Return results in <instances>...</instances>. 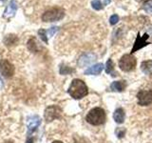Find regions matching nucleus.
I'll return each mask as SVG.
<instances>
[{"label": "nucleus", "mask_w": 152, "mask_h": 143, "mask_svg": "<svg viewBox=\"0 0 152 143\" xmlns=\"http://www.w3.org/2000/svg\"><path fill=\"white\" fill-rule=\"evenodd\" d=\"M68 92L74 99H81L88 94V89L83 80L76 78L72 80Z\"/></svg>", "instance_id": "nucleus-1"}, {"label": "nucleus", "mask_w": 152, "mask_h": 143, "mask_svg": "<svg viewBox=\"0 0 152 143\" xmlns=\"http://www.w3.org/2000/svg\"><path fill=\"white\" fill-rule=\"evenodd\" d=\"M86 120L89 124H91L93 126H99L102 125L106 121V112L102 108H93L90 110L88 114L86 116Z\"/></svg>", "instance_id": "nucleus-2"}, {"label": "nucleus", "mask_w": 152, "mask_h": 143, "mask_svg": "<svg viewBox=\"0 0 152 143\" xmlns=\"http://www.w3.org/2000/svg\"><path fill=\"white\" fill-rule=\"evenodd\" d=\"M65 16V11L62 8L54 7L46 11L42 15V20L44 22H55L59 21Z\"/></svg>", "instance_id": "nucleus-3"}, {"label": "nucleus", "mask_w": 152, "mask_h": 143, "mask_svg": "<svg viewBox=\"0 0 152 143\" xmlns=\"http://www.w3.org/2000/svg\"><path fill=\"white\" fill-rule=\"evenodd\" d=\"M137 64L136 57L132 54H126L124 55L120 60H119V68L123 72H131L135 69Z\"/></svg>", "instance_id": "nucleus-4"}, {"label": "nucleus", "mask_w": 152, "mask_h": 143, "mask_svg": "<svg viewBox=\"0 0 152 143\" xmlns=\"http://www.w3.org/2000/svg\"><path fill=\"white\" fill-rule=\"evenodd\" d=\"M138 104L140 106H148L152 104V90H141L137 94Z\"/></svg>", "instance_id": "nucleus-5"}, {"label": "nucleus", "mask_w": 152, "mask_h": 143, "mask_svg": "<svg viewBox=\"0 0 152 143\" xmlns=\"http://www.w3.org/2000/svg\"><path fill=\"white\" fill-rule=\"evenodd\" d=\"M148 37H149L148 33H145L144 35L141 36L140 32H138L137 37H136V40L134 42V46H133L132 50H131V54L133 55L135 52L139 51V50L142 49V48H144V47L147 46L148 44H150V43L147 42V39H148Z\"/></svg>", "instance_id": "nucleus-6"}, {"label": "nucleus", "mask_w": 152, "mask_h": 143, "mask_svg": "<svg viewBox=\"0 0 152 143\" xmlns=\"http://www.w3.org/2000/svg\"><path fill=\"white\" fill-rule=\"evenodd\" d=\"M62 110L58 106H50L45 111V118L47 122H50L55 118H59L61 116Z\"/></svg>", "instance_id": "nucleus-7"}, {"label": "nucleus", "mask_w": 152, "mask_h": 143, "mask_svg": "<svg viewBox=\"0 0 152 143\" xmlns=\"http://www.w3.org/2000/svg\"><path fill=\"white\" fill-rule=\"evenodd\" d=\"M0 72L5 77H12L14 74V67L7 59L0 61Z\"/></svg>", "instance_id": "nucleus-8"}, {"label": "nucleus", "mask_w": 152, "mask_h": 143, "mask_svg": "<svg viewBox=\"0 0 152 143\" xmlns=\"http://www.w3.org/2000/svg\"><path fill=\"white\" fill-rule=\"evenodd\" d=\"M97 56L95 54H92V52H88V54H84L83 55L80 56V58L78 59V65L80 67H87L88 65H90L96 60Z\"/></svg>", "instance_id": "nucleus-9"}, {"label": "nucleus", "mask_w": 152, "mask_h": 143, "mask_svg": "<svg viewBox=\"0 0 152 143\" xmlns=\"http://www.w3.org/2000/svg\"><path fill=\"white\" fill-rule=\"evenodd\" d=\"M40 123H41V119L38 116H31L30 117H28L27 119V126L31 132L36 130V128H38V126L40 125Z\"/></svg>", "instance_id": "nucleus-10"}, {"label": "nucleus", "mask_w": 152, "mask_h": 143, "mask_svg": "<svg viewBox=\"0 0 152 143\" xmlns=\"http://www.w3.org/2000/svg\"><path fill=\"white\" fill-rule=\"evenodd\" d=\"M126 81L125 80H119V81H113L110 84V91L112 92H117V93H122L126 90Z\"/></svg>", "instance_id": "nucleus-11"}, {"label": "nucleus", "mask_w": 152, "mask_h": 143, "mask_svg": "<svg viewBox=\"0 0 152 143\" xmlns=\"http://www.w3.org/2000/svg\"><path fill=\"white\" fill-rule=\"evenodd\" d=\"M104 70V64L98 63L95 64L91 67H89L88 69L85 71V74L87 75H98L102 73V71Z\"/></svg>", "instance_id": "nucleus-12"}, {"label": "nucleus", "mask_w": 152, "mask_h": 143, "mask_svg": "<svg viewBox=\"0 0 152 143\" xmlns=\"http://www.w3.org/2000/svg\"><path fill=\"white\" fill-rule=\"evenodd\" d=\"M17 11V3L15 0H11V2L8 5L4 12V17H12L15 14Z\"/></svg>", "instance_id": "nucleus-13"}, {"label": "nucleus", "mask_w": 152, "mask_h": 143, "mask_svg": "<svg viewBox=\"0 0 152 143\" xmlns=\"http://www.w3.org/2000/svg\"><path fill=\"white\" fill-rule=\"evenodd\" d=\"M113 119L118 124H123L126 119V113L123 108H118L113 114Z\"/></svg>", "instance_id": "nucleus-14"}, {"label": "nucleus", "mask_w": 152, "mask_h": 143, "mask_svg": "<svg viewBox=\"0 0 152 143\" xmlns=\"http://www.w3.org/2000/svg\"><path fill=\"white\" fill-rule=\"evenodd\" d=\"M142 72L146 75H152V60L142 61L141 64Z\"/></svg>", "instance_id": "nucleus-15"}, {"label": "nucleus", "mask_w": 152, "mask_h": 143, "mask_svg": "<svg viewBox=\"0 0 152 143\" xmlns=\"http://www.w3.org/2000/svg\"><path fill=\"white\" fill-rule=\"evenodd\" d=\"M104 69H106V73L108 74H112V76H116V73L114 71V63L111 59H108L107 61V64L104 66Z\"/></svg>", "instance_id": "nucleus-16"}, {"label": "nucleus", "mask_w": 152, "mask_h": 143, "mask_svg": "<svg viewBox=\"0 0 152 143\" xmlns=\"http://www.w3.org/2000/svg\"><path fill=\"white\" fill-rule=\"evenodd\" d=\"M17 41H18V38L16 35H9L5 37V39H4L5 44H6L7 46L14 45Z\"/></svg>", "instance_id": "nucleus-17"}, {"label": "nucleus", "mask_w": 152, "mask_h": 143, "mask_svg": "<svg viewBox=\"0 0 152 143\" xmlns=\"http://www.w3.org/2000/svg\"><path fill=\"white\" fill-rule=\"evenodd\" d=\"M28 50L31 52H37V47H36L34 38H31V39L28 41Z\"/></svg>", "instance_id": "nucleus-18"}, {"label": "nucleus", "mask_w": 152, "mask_h": 143, "mask_svg": "<svg viewBox=\"0 0 152 143\" xmlns=\"http://www.w3.org/2000/svg\"><path fill=\"white\" fill-rule=\"evenodd\" d=\"M91 6L94 10H96V11H100V10L103 9V4L101 3L100 0H92Z\"/></svg>", "instance_id": "nucleus-19"}, {"label": "nucleus", "mask_w": 152, "mask_h": 143, "mask_svg": "<svg viewBox=\"0 0 152 143\" xmlns=\"http://www.w3.org/2000/svg\"><path fill=\"white\" fill-rule=\"evenodd\" d=\"M38 35H39L40 38L44 41L45 43H48L49 39H48V35H47V31L44 30V29H40L39 31H38Z\"/></svg>", "instance_id": "nucleus-20"}, {"label": "nucleus", "mask_w": 152, "mask_h": 143, "mask_svg": "<svg viewBox=\"0 0 152 143\" xmlns=\"http://www.w3.org/2000/svg\"><path fill=\"white\" fill-rule=\"evenodd\" d=\"M115 133H116L118 138H122V137H124V136H125V133H126V129L125 128H119V129H117Z\"/></svg>", "instance_id": "nucleus-21"}, {"label": "nucleus", "mask_w": 152, "mask_h": 143, "mask_svg": "<svg viewBox=\"0 0 152 143\" xmlns=\"http://www.w3.org/2000/svg\"><path fill=\"white\" fill-rule=\"evenodd\" d=\"M58 29H59L58 27H52V28L49 29L47 32V35H49V37H51L57 31H58Z\"/></svg>", "instance_id": "nucleus-22"}, {"label": "nucleus", "mask_w": 152, "mask_h": 143, "mask_svg": "<svg viewBox=\"0 0 152 143\" xmlns=\"http://www.w3.org/2000/svg\"><path fill=\"white\" fill-rule=\"evenodd\" d=\"M73 70H71V69H69V67H61V69H60V74H69V73H71Z\"/></svg>", "instance_id": "nucleus-23"}, {"label": "nucleus", "mask_w": 152, "mask_h": 143, "mask_svg": "<svg viewBox=\"0 0 152 143\" xmlns=\"http://www.w3.org/2000/svg\"><path fill=\"white\" fill-rule=\"evenodd\" d=\"M118 21H119V16L117 14H113V15H111L110 18H109V23H110V25H115Z\"/></svg>", "instance_id": "nucleus-24"}, {"label": "nucleus", "mask_w": 152, "mask_h": 143, "mask_svg": "<svg viewBox=\"0 0 152 143\" xmlns=\"http://www.w3.org/2000/svg\"><path fill=\"white\" fill-rule=\"evenodd\" d=\"M111 2V0H103V5L104 6H107V4H109Z\"/></svg>", "instance_id": "nucleus-25"}, {"label": "nucleus", "mask_w": 152, "mask_h": 143, "mask_svg": "<svg viewBox=\"0 0 152 143\" xmlns=\"http://www.w3.org/2000/svg\"><path fill=\"white\" fill-rule=\"evenodd\" d=\"M26 143H33V139H32V138H28V140H27Z\"/></svg>", "instance_id": "nucleus-26"}, {"label": "nucleus", "mask_w": 152, "mask_h": 143, "mask_svg": "<svg viewBox=\"0 0 152 143\" xmlns=\"http://www.w3.org/2000/svg\"><path fill=\"white\" fill-rule=\"evenodd\" d=\"M52 143H63V142H62V141H59V140H55V141H53Z\"/></svg>", "instance_id": "nucleus-27"}, {"label": "nucleus", "mask_w": 152, "mask_h": 143, "mask_svg": "<svg viewBox=\"0 0 152 143\" xmlns=\"http://www.w3.org/2000/svg\"><path fill=\"white\" fill-rule=\"evenodd\" d=\"M4 143H13L12 141H6V142H4Z\"/></svg>", "instance_id": "nucleus-28"}]
</instances>
